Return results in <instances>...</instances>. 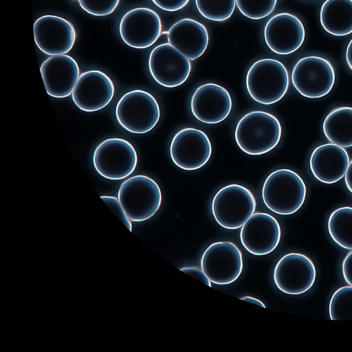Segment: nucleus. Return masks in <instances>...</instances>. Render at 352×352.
Masks as SVG:
<instances>
[{
	"label": "nucleus",
	"mask_w": 352,
	"mask_h": 352,
	"mask_svg": "<svg viewBox=\"0 0 352 352\" xmlns=\"http://www.w3.org/2000/svg\"><path fill=\"white\" fill-rule=\"evenodd\" d=\"M158 8L164 11L175 12L188 4L190 0H151Z\"/></svg>",
	"instance_id": "30"
},
{
	"label": "nucleus",
	"mask_w": 352,
	"mask_h": 352,
	"mask_svg": "<svg viewBox=\"0 0 352 352\" xmlns=\"http://www.w3.org/2000/svg\"><path fill=\"white\" fill-rule=\"evenodd\" d=\"M241 250L230 241L210 245L201 258V269L211 283L225 285L234 282L243 270Z\"/></svg>",
	"instance_id": "9"
},
{
	"label": "nucleus",
	"mask_w": 352,
	"mask_h": 352,
	"mask_svg": "<svg viewBox=\"0 0 352 352\" xmlns=\"http://www.w3.org/2000/svg\"><path fill=\"white\" fill-rule=\"evenodd\" d=\"M322 129L331 143L343 148L352 146V107L333 109L325 118Z\"/></svg>",
	"instance_id": "23"
},
{
	"label": "nucleus",
	"mask_w": 352,
	"mask_h": 352,
	"mask_svg": "<svg viewBox=\"0 0 352 352\" xmlns=\"http://www.w3.org/2000/svg\"><path fill=\"white\" fill-rule=\"evenodd\" d=\"M232 106L229 92L222 86L207 83L199 86L190 100V109L198 120L214 124L224 120Z\"/></svg>",
	"instance_id": "18"
},
{
	"label": "nucleus",
	"mask_w": 352,
	"mask_h": 352,
	"mask_svg": "<svg viewBox=\"0 0 352 352\" xmlns=\"http://www.w3.org/2000/svg\"><path fill=\"white\" fill-rule=\"evenodd\" d=\"M330 319L352 320V286H343L332 295L329 307Z\"/></svg>",
	"instance_id": "25"
},
{
	"label": "nucleus",
	"mask_w": 352,
	"mask_h": 352,
	"mask_svg": "<svg viewBox=\"0 0 352 352\" xmlns=\"http://www.w3.org/2000/svg\"><path fill=\"white\" fill-rule=\"evenodd\" d=\"M335 80L336 74L331 63L316 56L300 59L292 74V81L296 89L309 98H318L328 94Z\"/></svg>",
	"instance_id": "8"
},
{
	"label": "nucleus",
	"mask_w": 352,
	"mask_h": 352,
	"mask_svg": "<svg viewBox=\"0 0 352 352\" xmlns=\"http://www.w3.org/2000/svg\"><path fill=\"white\" fill-rule=\"evenodd\" d=\"M247 90L256 102L272 104L280 100L289 87V75L285 65L272 58L256 61L245 78Z\"/></svg>",
	"instance_id": "3"
},
{
	"label": "nucleus",
	"mask_w": 352,
	"mask_h": 352,
	"mask_svg": "<svg viewBox=\"0 0 352 352\" xmlns=\"http://www.w3.org/2000/svg\"><path fill=\"white\" fill-rule=\"evenodd\" d=\"M118 198L128 219L140 222L156 213L161 206L162 196L156 182L148 176L138 175L122 182Z\"/></svg>",
	"instance_id": "4"
},
{
	"label": "nucleus",
	"mask_w": 352,
	"mask_h": 352,
	"mask_svg": "<svg viewBox=\"0 0 352 352\" xmlns=\"http://www.w3.org/2000/svg\"><path fill=\"white\" fill-rule=\"evenodd\" d=\"M320 21L330 34L342 36L352 33V0H326L320 9Z\"/></svg>",
	"instance_id": "22"
},
{
	"label": "nucleus",
	"mask_w": 352,
	"mask_h": 352,
	"mask_svg": "<svg viewBox=\"0 0 352 352\" xmlns=\"http://www.w3.org/2000/svg\"><path fill=\"white\" fill-rule=\"evenodd\" d=\"M307 193L305 184L296 172L280 168L270 173L262 188L265 205L272 212L289 215L304 204Z\"/></svg>",
	"instance_id": "2"
},
{
	"label": "nucleus",
	"mask_w": 352,
	"mask_h": 352,
	"mask_svg": "<svg viewBox=\"0 0 352 352\" xmlns=\"http://www.w3.org/2000/svg\"><path fill=\"white\" fill-rule=\"evenodd\" d=\"M73 1H78V0H73Z\"/></svg>",
	"instance_id": "36"
},
{
	"label": "nucleus",
	"mask_w": 352,
	"mask_h": 352,
	"mask_svg": "<svg viewBox=\"0 0 352 352\" xmlns=\"http://www.w3.org/2000/svg\"><path fill=\"white\" fill-rule=\"evenodd\" d=\"M265 41L274 53L288 55L296 51L303 43L305 28L296 16L281 12L273 16L264 29Z\"/></svg>",
	"instance_id": "17"
},
{
	"label": "nucleus",
	"mask_w": 352,
	"mask_h": 352,
	"mask_svg": "<svg viewBox=\"0 0 352 352\" xmlns=\"http://www.w3.org/2000/svg\"><path fill=\"white\" fill-rule=\"evenodd\" d=\"M122 41L135 49L153 45L162 33V22L158 14L148 8H136L126 12L119 26Z\"/></svg>",
	"instance_id": "13"
},
{
	"label": "nucleus",
	"mask_w": 352,
	"mask_h": 352,
	"mask_svg": "<svg viewBox=\"0 0 352 352\" xmlns=\"http://www.w3.org/2000/svg\"><path fill=\"white\" fill-rule=\"evenodd\" d=\"M195 5L204 17L221 22L229 19L233 14L236 0H195Z\"/></svg>",
	"instance_id": "26"
},
{
	"label": "nucleus",
	"mask_w": 352,
	"mask_h": 352,
	"mask_svg": "<svg viewBox=\"0 0 352 352\" xmlns=\"http://www.w3.org/2000/svg\"><path fill=\"white\" fill-rule=\"evenodd\" d=\"M282 128L274 115L254 111L239 121L234 131L235 141L244 153L261 155L275 148L280 142Z\"/></svg>",
	"instance_id": "1"
},
{
	"label": "nucleus",
	"mask_w": 352,
	"mask_h": 352,
	"mask_svg": "<svg viewBox=\"0 0 352 352\" xmlns=\"http://www.w3.org/2000/svg\"><path fill=\"white\" fill-rule=\"evenodd\" d=\"M344 181L346 188L352 193V160L349 162L344 175Z\"/></svg>",
	"instance_id": "33"
},
{
	"label": "nucleus",
	"mask_w": 352,
	"mask_h": 352,
	"mask_svg": "<svg viewBox=\"0 0 352 352\" xmlns=\"http://www.w3.org/2000/svg\"><path fill=\"white\" fill-rule=\"evenodd\" d=\"M100 198L108 206L111 210L124 223L130 232H132V225L118 199L113 196H101Z\"/></svg>",
	"instance_id": "29"
},
{
	"label": "nucleus",
	"mask_w": 352,
	"mask_h": 352,
	"mask_svg": "<svg viewBox=\"0 0 352 352\" xmlns=\"http://www.w3.org/2000/svg\"><path fill=\"white\" fill-rule=\"evenodd\" d=\"M47 93L52 97H68L73 91L80 76L77 62L70 56H52L40 68Z\"/></svg>",
	"instance_id": "19"
},
{
	"label": "nucleus",
	"mask_w": 352,
	"mask_h": 352,
	"mask_svg": "<svg viewBox=\"0 0 352 352\" xmlns=\"http://www.w3.org/2000/svg\"><path fill=\"white\" fill-rule=\"evenodd\" d=\"M241 300L247 301L250 303L257 305L261 306L264 308L266 307L262 301H261L260 300H258L256 298L252 297V296H245V297L241 298Z\"/></svg>",
	"instance_id": "35"
},
{
	"label": "nucleus",
	"mask_w": 352,
	"mask_h": 352,
	"mask_svg": "<svg viewBox=\"0 0 352 352\" xmlns=\"http://www.w3.org/2000/svg\"><path fill=\"white\" fill-rule=\"evenodd\" d=\"M120 0H78L81 8L96 16L111 14L118 7Z\"/></svg>",
	"instance_id": "28"
},
{
	"label": "nucleus",
	"mask_w": 352,
	"mask_h": 352,
	"mask_svg": "<svg viewBox=\"0 0 352 352\" xmlns=\"http://www.w3.org/2000/svg\"><path fill=\"white\" fill-rule=\"evenodd\" d=\"M34 36L36 46L43 53L55 56L66 54L73 47L76 32L73 25L56 15H44L34 23Z\"/></svg>",
	"instance_id": "14"
},
{
	"label": "nucleus",
	"mask_w": 352,
	"mask_h": 352,
	"mask_svg": "<svg viewBox=\"0 0 352 352\" xmlns=\"http://www.w3.org/2000/svg\"><path fill=\"white\" fill-rule=\"evenodd\" d=\"M167 39L168 43L189 60H194L205 52L209 36L204 25L192 19L184 18L170 27Z\"/></svg>",
	"instance_id": "21"
},
{
	"label": "nucleus",
	"mask_w": 352,
	"mask_h": 352,
	"mask_svg": "<svg viewBox=\"0 0 352 352\" xmlns=\"http://www.w3.org/2000/svg\"><path fill=\"white\" fill-rule=\"evenodd\" d=\"M316 270L313 261L301 253L284 255L276 263L274 280L283 293L298 295L307 292L316 280Z\"/></svg>",
	"instance_id": "10"
},
{
	"label": "nucleus",
	"mask_w": 352,
	"mask_h": 352,
	"mask_svg": "<svg viewBox=\"0 0 352 352\" xmlns=\"http://www.w3.org/2000/svg\"><path fill=\"white\" fill-rule=\"evenodd\" d=\"M94 166L103 177L119 180L129 176L138 164V154L127 140L113 138L102 141L95 149Z\"/></svg>",
	"instance_id": "7"
},
{
	"label": "nucleus",
	"mask_w": 352,
	"mask_h": 352,
	"mask_svg": "<svg viewBox=\"0 0 352 352\" xmlns=\"http://www.w3.org/2000/svg\"><path fill=\"white\" fill-rule=\"evenodd\" d=\"M342 271L345 281L352 286V251L344 258L342 264Z\"/></svg>",
	"instance_id": "32"
},
{
	"label": "nucleus",
	"mask_w": 352,
	"mask_h": 352,
	"mask_svg": "<svg viewBox=\"0 0 352 352\" xmlns=\"http://www.w3.org/2000/svg\"><path fill=\"white\" fill-rule=\"evenodd\" d=\"M180 270L195 278V279L202 282L208 287H212L210 280L208 279L202 270H200L196 267H186L181 268Z\"/></svg>",
	"instance_id": "31"
},
{
	"label": "nucleus",
	"mask_w": 352,
	"mask_h": 352,
	"mask_svg": "<svg viewBox=\"0 0 352 352\" xmlns=\"http://www.w3.org/2000/svg\"><path fill=\"white\" fill-rule=\"evenodd\" d=\"M278 0H236L239 11L246 17L261 19L270 15Z\"/></svg>",
	"instance_id": "27"
},
{
	"label": "nucleus",
	"mask_w": 352,
	"mask_h": 352,
	"mask_svg": "<svg viewBox=\"0 0 352 352\" xmlns=\"http://www.w3.org/2000/svg\"><path fill=\"white\" fill-rule=\"evenodd\" d=\"M328 230L337 244L352 250V207L344 206L335 210L329 216Z\"/></svg>",
	"instance_id": "24"
},
{
	"label": "nucleus",
	"mask_w": 352,
	"mask_h": 352,
	"mask_svg": "<svg viewBox=\"0 0 352 352\" xmlns=\"http://www.w3.org/2000/svg\"><path fill=\"white\" fill-rule=\"evenodd\" d=\"M346 151L333 143L317 146L312 152L309 166L314 176L326 184H332L341 179L349 164Z\"/></svg>",
	"instance_id": "20"
},
{
	"label": "nucleus",
	"mask_w": 352,
	"mask_h": 352,
	"mask_svg": "<svg viewBox=\"0 0 352 352\" xmlns=\"http://www.w3.org/2000/svg\"><path fill=\"white\" fill-rule=\"evenodd\" d=\"M346 61L352 71V39L349 43L346 50Z\"/></svg>",
	"instance_id": "34"
},
{
	"label": "nucleus",
	"mask_w": 352,
	"mask_h": 352,
	"mask_svg": "<svg viewBox=\"0 0 352 352\" xmlns=\"http://www.w3.org/2000/svg\"><path fill=\"white\" fill-rule=\"evenodd\" d=\"M148 69L153 79L165 87L182 85L191 71L190 60L170 43L153 49L148 58Z\"/></svg>",
	"instance_id": "12"
},
{
	"label": "nucleus",
	"mask_w": 352,
	"mask_h": 352,
	"mask_svg": "<svg viewBox=\"0 0 352 352\" xmlns=\"http://www.w3.org/2000/svg\"><path fill=\"white\" fill-rule=\"evenodd\" d=\"M118 123L126 131L143 134L152 130L158 122L160 109L150 93L136 89L124 94L116 107Z\"/></svg>",
	"instance_id": "5"
},
{
	"label": "nucleus",
	"mask_w": 352,
	"mask_h": 352,
	"mask_svg": "<svg viewBox=\"0 0 352 352\" xmlns=\"http://www.w3.org/2000/svg\"><path fill=\"white\" fill-rule=\"evenodd\" d=\"M256 199L243 186L232 184L221 188L211 204L212 215L221 227L228 230L241 228L254 212Z\"/></svg>",
	"instance_id": "6"
},
{
	"label": "nucleus",
	"mask_w": 352,
	"mask_h": 352,
	"mask_svg": "<svg viewBox=\"0 0 352 352\" xmlns=\"http://www.w3.org/2000/svg\"><path fill=\"white\" fill-rule=\"evenodd\" d=\"M114 92L113 83L106 74L90 70L80 74L72 97L80 109L94 112L105 107L112 100Z\"/></svg>",
	"instance_id": "16"
},
{
	"label": "nucleus",
	"mask_w": 352,
	"mask_h": 352,
	"mask_svg": "<svg viewBox=\"0 0 352 352\" xmlns=\"http://www.w3.org/2000/svg\"><path fill=\"white\" fill-rule=\"evenodd\" d=\"M173 163L186 170H194L204 166L212 155V144L201 130L185 128L173 137L170 146Z\"/></svg>",
	"instance_id": "11"
},
{
	"label": "nucleus",
	"mask_w": 352,
	"mask_h": 352,
	"mask_svg": "<svg viewBox=\"0 0 352 352\" xmlns=\"http://www.w3.org/2000/svg\"><path fill=\"white\" fill-rule=\"evenodd\" d=\"M240 240L243 246L254 255L272 252L278 246L281 230L278 221L265 212H254L241 226Z\"/></svg>",
	"instance_id": "15"
},
{
	"label": "nucleus",
	"mask_w": 352,
	"mask_h": 352,
	"mask_svg": "<svg viewBox=\"0 0 352 352\" xmlns=\"http://www.w3.org/2000/svg\"><path fill=\"white\" fill-rule=\"evenodd\" d=\"M305 1H312V0H305Z\"/></svg>",
	"instance_id": "37"
}]
</instances>
